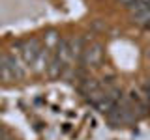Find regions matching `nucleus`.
Instances as JSON below:
<instances>
[{"mask_svg":"<svg viewBox=\"0 0 150 140\" xmlns=\"http://www.w3.org/2000/svg\"><path fill=\"white\" fill-rule=\"evenodd\" d=\"M100 60H101V49L98 45H92L83 50V62L86 65H96L100 64Z\"/></svg>","mask_w":150,"mask_h":140,"instance_id":"obj_5","label":"nucleus"},{"mask_svg":"<svg viewBox=\"0 0 150 140\" xmlns=\"http://www.w3.org/2000/svg\"><path fill=\"white\" fill-rule=\"evenodd\" d=\"M120 2L124 4V6L128 8L131 13H133L135 9H141V8H146V6H150V0H120Z\"/></svg>","mask_w":150,"mask_h":140,"instance_id":"obj_7","label":"nucleus"},{"mask_svg":"<svg viewBox=\"0 0 150 140\" xmlns=\"http://www.w3.org/2000/svg\"><path fill=\"white\" fill-rule=\"evenodd\" d=\"M135 118V105L133 101L129 99H122L115 105V108L109 112V121L115 125H122V123H128Z\"/></svg>","mask_w":150,"mask_h":140,"instance_id":"obj_2","label":"nucleus"},{"mask_svg":"<svg viewBox=\"0 0 150 140\" xmlns=\"http://www.w3.org/2000/svg\"><path fill=\"white\" fill-rule=\"evenodd\" d=\"M25 67L21 60L13 54H4L0 56V77L9 80V78H23L25 77Z\"/></svg>","mask_w":150,"mask_h":140,"instance_id":"obj_1","label":"nucleus"},{"mask_svg":"<svg viewBox=\"0 0 150 140\" xmlns=\"http://www.w3.org/2000/svg\"><path fill=\"white\" fill-rule=\"evenodd\" d=\"M131 19H133L135 24H139L143 28H150V6L135 9V11L131 13Z\"/></svg>","mask_w":150,"mask_h":140,"instance_id":"obj_6","label":"nucleus"},{"mask_svg":"<svg viewBox=\"0 0 150 140\" xmlns=\"http://www.w3.org/2000/svg\"><path fill=\"white\" fill-rule=\"evenodd\" d=\"M120 101V90L116 86H105V92H103V95L100 97V101L96 103V108L101 110V112H109L115 108V105Z\"/></svg>","mask_w":150,"mask_h":140,"instance_id":"obj_3","label":"nucleus"},{"mask_svg":"<svg viewBox=\"0 0 150 140\" xmlns=\"http://www.w3.org/2000/svg\"><path fill=\"white\" fill-rule=\"evenodd\" d=\"M41 52V47L36 39H30V41H25L21 45V56H23V62L26 65H34L38 56Z\"/></svg>","mask_w":150,"mask_h":140,"instance_id":"obj_4","label":"nucleus"}]
</instances>
